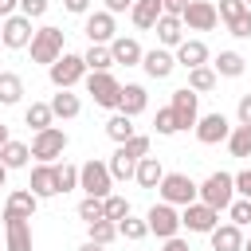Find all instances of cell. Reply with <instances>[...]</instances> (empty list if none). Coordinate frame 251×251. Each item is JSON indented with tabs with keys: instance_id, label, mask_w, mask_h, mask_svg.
<instances>
[{
	"instance_id": "cell-1",
	"label": "cell",
	"mask_w": 251,
	"mask_h": 251,
	"mask_svg": "<svg viewBox=\"0 0 251 251\" xmlns=\"http://www.w3.org/2000/svg\"><path fill=\"white\" fill-rule=\"evenodd\" d=\"M196 200H204L208 208H216V212H224L231 200H235V176L231 173H208L204 176V184H196Z\"/></svg>"
},
{
	"instance_id": "cell-2",
	"label": "cell",
	"mask_w": 251,
	"mask_h": 251,
	"mask_svg": "<svg viewBox=\"0 0 251 251\" xmlns=\"http://www.w3.org/2000/svg\"><path fill=\"white\" fill-rule=\"evenodd\" d=\"M47 78H51V86H55V90H71V86H78V82L86 78V63H82V55L63 51V55L47 67Z\"/></svg>"
},
{
	"instance_id": "cell-3",
	"label": "cell",
	"mask_w": 251,
	"mask_h": 251,
	"mask_svg": "<svg viewBox=\"0 0 251 251\" xmlns=\"http://www.w3.org/2000/svg\"><path fill=\"white\" fill-rule=\"evenodd\" d=\"M31 157L35 161H47V165H55L63 153H67V129H59V126H47V129H35V137H31Z\"/></svg>"
},
{
	"instance_id": "cell-4",
	"label": "cell",
	"mask_w": 251,
	"mask_h": 251,
	"mask_svg": "<svg viewBox=\"0 0 251 251\" xmlns=\"http://www.w3.org/2000/svg\"><path fill=\"white\" fill-rule=\"evenodd\" d=\"M78 188L86 192V196H110V188H114V176H110V165L106 161H98V157H90L86 165H78Z\"/></svg>"
},
{
	"instance_id": "cell-5",
	"label": "cell",
	"mask_w": 251,
	"mask_h": 251,
	"mask_svg": "<svg viewBox=\"0 0 251 251\" xmlns=\"http://www.w3.org/2000/svg\"><path fill=\"white\" fill-rule=\"evenodd\" d=\"M27 51H31V63H43V67H51L67 47H63V31L59 27H39L35 35H31V43H27Z\"/></svg>"
},
{
	"instance_id": "cell-6",
	"label": "cell",
	"mask_w": 251,
	"mask_h": 251,
	"mask_svg": "<svg viewBox=\"0 0 251 251\" xmlns=\"http://www.w3.org/2000/svg\"><path fill=\"white\" fill-rule=\"evenodd\" d=\"M86 94L94 98V106H102V110H118L122 82H118L110 71H86Z\"/></svg>"
},
{
	"instance_id": "cell-7",
	"label": "cell",
	"mask_w": 251,
	"mask_h": 251,
	"mask_svg": "<svg viewBox=\"0 0 251 251\" xmlns=\"http://www.w3.org/2000/svg\"><path fill=\"white\" fill-rule=\"evenodd\" d=\"M157 192H161V200H165V204L184 208V204H192V200H196V180H192L188 173H165V176H161V184H157Z\"/></svg>"
},
{
	"instance_id": "cell-8",
	"label": "cell",
	"mask_w": 251,
	"mask_h": 251,
	"mask_svg": "<svg viewBox=\"0 0 251 251\" xmlns=\"http://www.w3.org/2000/svg\"><path fill=\"white\" fill-rule=\"evenodd\" d=\"M31 35H35V27H31V20L24 12H12L8 20H0V43L8 51H24L31 43Z\"/></svg>"
},
{
	"instance_id": "cell-9",
	"label": "cell",
	"mask_w": 251,
	"mask_h": 251,
	"mask_svg": "<svg viewBox=\"0 0 251 251\" xmlns=\"http://www.w3.org/2000/svg\"><path fill=\"white\" fill-rule=\"evenodd\" d=\"M145 224H149V235H157V239H173L176 231H180V212L173 208V204H153L149 212H145Z\"/></svg>"
},
{
	"instance_id": "cell-10",
	"label": "cell",
	"mask_w": 251,
	"mask_h": 251,
	"mask_svg": "<svg viewBox=\"0 0 251 251\" xmlns=\"http://www.w3.org/2000/svg\"><path fill=\"white\" fill-rule=\"evenodd\" d=\"M196 141L200 145H220V141H227V133H231V122H227V114H200L196 118Z\"/></svg>"
},
{
	"instance_id": "cell-11",
	"label": "cell",
	"mask_w": 251,
	"mask_h": 251,
	"mask_svg": "<svg viewBox=\"0 0 251 251\" xmlns=\"http://www.w3.org/2000/svg\"><path fill=\"white\" fill-rule=\"evenodd\" d=\"M216 224H220V212L208 208L204 200H192V204H184V212H180V227H188V231H196V235H208Z\"/></svg>"
},
{
	"instance_id": "cell-12",
	"label": "cell",
	"mask_w": 251,
	"mask_h": 251,
	"mask_svg": "<svg viewBox=\"0 0 251 251\" xmlns=\"http://www.w3.org/2000/svg\"><path fill=\"white\" fill-rule=\"evenodd\" d=\"M180 24H184L188 31H212V27L220 24L216 4H212V0H188V8L180 12Z\"/></svg>"
},
{
	"instance_id": "cell-13",
	"label": "cell",
	"mask_w": 251,
	"mask_h": 251,
	"mask_svg": "<svg viewBox=\"0 0 251 251\" xmlns=\"http://www.w3.org/2000/svg\"><path fill=\"white\" fill-rule=\"evenodd\" d=\"M169 106H173V114H176V126H180V129H192V126H196V118H200V94H196V90H188V86L173 90Z\"/></svg>"
},
{
	"instance_id": "cell-14",
	"label": "cell",
	"mask_w": 251,
	"mask_h": 251,
	"mask_svg": "<svg viewBox=\"0 0 251 251\" xmlns=\"http://www.w3.org/2000/svg\"><path fill=\"white\" fill-rule=\"evenodd\" d=\"M173 59H176V67L192 71V67H204L212 55H208V43H204V39H180V43L173 47Z\"/></svg>"
},
{
	"instance_id": "cell-15",
	"label": "cell",
	"mask_w": 251,
	"mask_h": 251,
	"mask_svg": "<svg viewBox=\"0 0 251 251\" xmlns=\"http://www.w3.org/2000/svg\"><path fill=\"white\" fill-rule=\"evenodd\" d=\"M82 31H86V39L90 43H110L114 35H118V27H114V16L102 8V12H86V24H82Z\"/></svg>"
},
{
	"instance_id": "cell-16",
	"label": "cell",
	"mask_w": 251,
	"mask_h": 251,
	"mask_svg": "<svg viewBox=\"0 0 251 251\" xmlns=\"http://www.w3.org/2000/svg\"><path fill=\"white\" fill-rule=\"evenodd\" d=\"M110 55H114V67H141V43L133 35H114L110 39Z\"/></svg>"
},
{
	"instance_id": "cell-17",
	"label": "cell",
	"mask_w": 251,
	"mask_h": 251,
	"mask_svg": "<svg viewBox=\"0 0 251 251\" xmlns=\"http://www.w3.org/2000/svg\"><path fill=\"white\" fill-rule=\"evenodd\" d=\"M141 67H145V75H149V78H169V75L176 71V59H173V51H169V47H153V51H145V55H141Z\"/></svg>"
},
{
	"instance_id": "cell-18",
	"label": "cell",
	"mask_w": 251,
	"mask_h": 251,
	"mask_svg": "<svg viewBox=\"0 0 251 251\" xmlns=\"http://www.w3.org/2000/svg\"><path fill=\"white\" fill-rule=\"evenodd\" d=\"M208 239H212V251H243V227H235L231 220L216 224L208 231Z\"/></svg>"
},
{
	"instance_id": "cell-19",
	"label": "cell",
	"mask_w": 251,
	"mask_h": 251,
	"mask_svg": "<svg viewBox=\"0 0 251 251\" xmlns=\"http://www.w3.org/2000/svg\"><path fill=\"white\" fill-rule=\"evenodd\" d=\"M27 188H31L39 200H47V196H59V184H55V165L39 161V165L31 169V180H27Z\"/></svg>"
},
{
	"instance_id": "cell-20",
	"label": "cell",
	"mask_w": 251,
	"mask_h": 251,
	"mask_svg": "<svg viewBox=\"0 0 251 251\" xmlns=\"http://www.w3.org/2000/svg\"><path fill=\"white\" fill-rule=\"evenodd\" d=\"M35 208H39V196H35L31 188H16V192H8L4 216H20V220H31V216H35Z\"/></svg>"
},
{
	"instance_id": "cell-21",
	"label": "cell",
	"mask_w": 251,
	"mask_h": 251,
	"mask_svg": "<svg viewBox=\"0 0 251 251\" xmlns=\"http://www.w3.org/2000/svg\"><path fill=\"white\" fill-rule=\"evenodd\" d=\"M4 231H8V251H31V220L4 216Z\"/></svg>"
},
{
	"instance_id": "cell-22",
	"label": "cell",
	"mask_w": 251,
	"mask_h": 251,
	"mask_svg": "<svg viewBox=\"0 0 251 251\" xmlns=\"http://www.w3.org/2000/svg\"><path fill=\"white\" fill-rule=\"evenodd\" d=\"M153 31H157V43H161V47H176V43L184 39V24H180V16H169V12L157 16Z\"/></svg>"
},
{
	"instance_id": "cell-23",
	"label": "cell",
	"mask_w": 251,
	"mask_h": 251,
	"mask_svg": "<svg viewBox=\"0 0 251 251\" xmlns=\"http://www.w3.org/2000/svg\"><path fill=\"white\" fill-rule=\"evenodd\" d=\"M145 106H149L145 86H141V82H126V86H122V94H118V110H122V114H129V118H137Z\"/></svg>"
},
{
	"instance_id": "cell-24",
	"label": "cell",
	"mask_w": 251,
	"mask_h": 251,
	"mask_svg": "<svg viewBox=\"0 0 251 251\" xmlns=\"http://www.w3.org/2000/svg\"><path fill=\"white\" fill-rule=\"evenodd\" d=\"M212 71H216L220 78H239V75L247 71V59H243L239 51H220V55L212 59Z\"/></svg>"
},
{
	"instance_id": "cell-25",
	"label": "cell",
	"mask_w": 251,
	"mask_h": 251,
	"mask_svg": "<svg viewBox=\"0 0 251 251\" xmlns=\"http://www.w3.org/2000/svg\"><path fill=\"white\" fill-rule=\"evenodd\" d=\"M51 114L55 118H63V122H71V118H78L82 114V98L78 94H71V90H59V94H51Z\"/></svg>"
},
{
	"instance_id": "cell-26",
	"label": "cell",
	"mask_w": 251,
	"mask_h": 251,
	"mask_svg": "<svg viewBox=\"0 0 251 251\" xmlns=\"http://www.w3.org/2000/svg\"><path fill=\"white\" fill-rule=\"evenodd\" d=\"M157 16H161V0H133V8H129L133 27H141V31H153Z\"/></svg>"
},
{
	"instance_id": "cell-27",
	"label": "cell",
	"mask_w": 251,
	"mask_h": 251,
	"mask_svg": "<svg viewBox=\"0 0 251 251\" xmlns=\"http://www.w3.org/2000/svg\"><path fill=\"white\" fill-rule=\"evenodd\" d=\"M161 176H165V169H161V161H157V157H149V153H145V157L137 161V169H133V180H137L141 188H157V184H161Z\"/></svg>"
},
{
	"instance_id": "cell-28",
	"label": "cell",
	"mask_w": 251,
	"mask_h": 251,
	"mask_svg": "<svg viewBox=\"0 0 251 251\" xmlns=\"http://www.w3.org/2000/svg\"><path fill=\"white\" fill-rule=\"evenodd\" d=\"M27 157H31V149H27L24 141H12V137H8V141L0 145V165H4L8 173H12V169H24Z\"/></svg>"
},
{
	"instance_id": "cell-29",
	"label": "cell",
	"mask_w": 251,
	"mask_h": 251,
	"mask_svg": "<svg viewBox=\"0 0 251 251\" xmlns=\"http://www.w3.org/2000/svg\"><path fill=\"white\" fill-rule=\"evenodd\" d=\"M133 133H137V126H133V118H129V114H122V110H118V114H114V118L106 122V137H110L114 145H122V141H129Z\"/></svg>"
},
{
	"instance_id": "cell-30",
	"label": "cell",
	"mask_w": 251,
	"mask_h": 251,
	"mask_svg": "<svg viewBox=\"0 0 251 251\" xmlns=\"http://www.w3.org/2000/svg\"><path fill=\"white\" fill-rule=\"evenodd\" d=\"M24 98V78L16 71H0V106H16Z\"/></svg>"
},
{
	"instance_id": "cell-31",
	"label": "cell",
	"mask_w": 251,
	"mask_h": 251,
	"mask_svg": "<svg viewBox=\"0 0 251 251\" xmlns=\"http://www.w3.org/2000/svg\"><path fill=\"white\" fill-rule=\"evenodd\" d=\"M82 63H86V71H110V67H114L110 43H90V47L82 51Z\"/></svg>"
},
{
	"instance_id": "cell-32",
	"label": "cell",
	"mask_w": 251,
	"mask_h": 251,
	"mask_svg": "<svg viewBox=\"0 0 251 251\" xmlns=\"http://www.w3.org/2000/svg\"><path fill=\"white\" fill-rule=\"evenodd\" d=\"M216 82H220V75L212 71V63H204V67H192V71H188V90H196V94L216 90Z\"/></svg>"
},
{
	"instance_id": "cell-33",
	"label": "cell",
	"mask_w": 251,
	"mask_h": 251,
	"mask_svg": "<svg viewBox=\"0 0 251 251\" xmlns=\"http://www.w3.org/2000/svg\"><path fill=\"white\" fill-rule=\"evenodd\" d=\"M118 235H122V239H129V243H141V239L149 235V224H145V220H137V216L129 212L126 220H118Z\"/></svg>"
},
{
	"instance_id": "cell-34",
	"label": "cell",
	"mask_w": 251,
	"mask_h": 251,
	"mask_svg": "<svg viewBox=\"0 0 251 251\" xmlns=\"http://www.w3.org/2000/svg\"><path fill=\"white\" fill-rule=\"evenodd\" d=\"M86 231H90V239H94V243H102V247H110V243L118 239V224H114V220H106V216H102V220H90V224H86Z\"/></svg>"
},
{
	"instance_id": "cell-35",
	"label": "cell",
	"mask_w": 251,
	"mask_h": 251,
	"mask_svg": "<svg viewBox=\"0 0 251 251\" xmlns=\"http://www.w3.org/2000/svg\"><path fill=\"white\" fill-rule=\"evenodd\" d=\"M227 149H231V157H251V126H231Z\"/></svg>"
},
{
	"instance_id": "cell-36",
	"label": "cell",
	"mask_w": 251,
	"mask_h": 251,
	"mask_svg": "<svg viewBox=\"0 0 251 251\" xmlns=\"http://www.w3.org/2000/svg\"><path fill=\"white\" fill-rule=\"evenodd\" d=\"M24 122H27L31 129H47V126L55 122V114H51V106H47V102H31V106L24 110Z\"/></svg>"
},
{
	"instance_id": "cell-37",
	"label": "cell",
	"mask_w": 251,
	"mask_h": 251,
	"mask_svg": "<svg viewBox=\"0 0 251 251\" xmlns=\"http://www.w3.org/2000/svg\"><path fill=\"white\" fill-rule=\"evenodd\" d=\"M102 216H106V220H114V224H118V220H126V216H129V200H126V196H118V192L102 196Z\"/></svg>"
},
{
	"instance_id": "cell-38",
	"label": "cell",
	"mask_w": 251,
	"mask_h": 251,
	"mask_svg": "<svg viewBox=\"0 0 251 251\" xmlns=\"http://www.w3.org/2000/svg\"><path fill=\"white\" fill-rule=\"evenodd\" d=\"M55 184H59V192H71V188H78V165H71V161H59V165H55Z\"/></svg>"
},
{
	"instance_id": "cell-39",
	"label": "cell",
	"mask_w": 251,
	"mask_h": 251,
	"mask_svg": "<svg viewBox=\"0 0 251 251\" xmlns=\"http://www.w3.org/2000/svg\"><path fill=\"white\" fill-rule=\"evenodd\" d=\"M153 129H157L161 137H173V133H180V126H176V114H173V106H161V110H157V118H153Z\"/></svg>"
},
{
	"instance_id": "cell-40",
	"label": "cell",
	"mask_w": 251,
	"mask_h": 251,
	"mask_svg": "<svg viewBox=\"0 0 251 251\" xmlns=\"http://www.w3.org/2000/svg\"><path fill=\"white\" fill-rule=\"evenodd\" d=\"M118 153H122V157H129V161H141V157L149 153V137H145V133H133L129 141H122V145H118Z\"/></svg>"
},
{
	"instance_id": "cell-41",
	"label": "cell",
	"mask_w": 251,
	"mask_h": 251,
	"mask_svg": "<svg viewBox=\"0 0 251 251\" xmlns=\"http://www.w3.org/2000/svg\"><path fill=\"white\" fill-rule=\"evenodd\" d=\"M133 169H137V161H129V157H122V153L114 149V157H110V176H114V180H133Z\"/></svg>"
},
{
	"instance_id": "cell-42",
	"label": "cell",
	"mask_w": 251,
	"mask_h": 251,
	"mask_svg": "<svg viewBox=\"0 0 251 251\" xmlns=\"http://www.w3.org/2000/svg\"><path fill=\"white\" fill-rule=\"evenodd\" d=\"M227 216H231L235 227H247V224H251V200H247V196L231 200V204H227Z\"/></svg>"
},
{
	"instance_id": "cell-43",
	"label": "cell",
	"mask_w": 251,
	"mask_h": 251,
	"mask_svg": "<svg viewBox=\"0 0 251 251\" xmlns=\"http://www.w3.org/2000/svg\"><path fill=\"white\" fill-rule=\"evenodd\" d=\"M78 220H82V224L102 220V200H98V196H82V204H78Z\"/></svg>"
},
{
	"instance_id": "cell-44",
	"label": "cell",
	"mask_w": 251,
	"mask_h": 251,
	"mask_svg": "<svg viewBox=\"0 0 251 251\" xmlns=\"http://www.w3.org/2000/svg\"><path fill=\"white\" fill-rule=\"evenodd\" d=\"M227 31H231L235 39H251V8H247V12H239L235 20H227Z\"/></svg>"
},
{
	"instance_id": "cell-45",
	"label": "cell",
	"mask_w": 251,
	"mask_h": 251,
	"mask_svg": "<svg viewBox=\"0 0 251 251\" xmlns=\"http://www.w3.org/2000/svg\"><path fill=\"white\" fill-rule=\"evenodd\" d=\"M239 12H247V4H243V0H220V4H216V16H220V24L235 20Z\"/></svg>"
},
{
	"instance_id": "cell-46",
	"label": "cell",
	"mask_w": 251,
	"mask_h": 251,
	"mask_svg": "<svg viewBox=\"0 0 251 251\" xmlns=\"http://www.w3.org/2000/svg\"><path fill=\"white\" fill-rule=\"evenodd\" d=\"M47 8H51V0H20V12H24L27 20H39V16H47Z\"/></svg>"
},
{
	"instance_id": "cell-47",
	"label": "cell",
	"mask_w": 251,
	"mask_h": 251,
	"mask_svg": "<svg viewBox=\"0 0 251 251\" xmlns=\"http://www.w3.org/2000/svg\"><path fill=\"white\" fill-rule=\"evenodd\" d=\"M235 118H239V126H251V94H239V106H235Z\"/></svg>"
},
{
	"instance_id": "cell-48",
	"label": "cell",
	"mask_w": 251,
	"mask_h": 251,
	"mask_svg": "<svg viewBox=\"0 0 251 251\" xmlns=\"http://www.w3.org/2000/svg\"><path fill=\"white\" fill-rule=\"evenodd\" d=\"M235 192L251 200V169H243V173H235Z\"/></svg>"
},
{
	"instance_id": "cell-49",
	"label": "cell",
	"mask_w": 251,
	"mask_h": 251,
	"mask_svg": "<svg viewBox=\"0 0 251 251\" xmlns=\"http://www.w3.org/2000/svg\"><path fill=\"white\" fill-rule=\"evenodd\" d=\"M90 4H94V0H63V8H67L71 16H86V12H90Z\"/></svg>"
},
{
	"instance_id": "cell-50",
	"label": "cell",
	"mask_w": 251,
	"mask_h": 251,
	"mask_svg": "<svg viewBox=\"0 0 251 251\" xmlns=\"http://www.w3.org/2000/svg\"><path fill=\"white\" fill-rule=\"evenodd\" d=\"M188 8V0H161V12H169V16H180Z\"/></svg>"
},
{
	"instance_id": "cell-51",
	"label": "cell",
	"mask_w": 251,
	"mask_h": 251,
	"mask_svg": "<svg viewBox=\"0 0 251 251\" xmlns=\"http://www.w3.org/2000/svg\"><path fill=\"white\" fill-rule=\"evenodd\" d=\"M133 8V0H106V12L110 16H122V12H129Z\"/></svg>"
},
{
	"instance_id": "cell-52",
	"label": "cell",
	"mask_w": 251,
	"mask_h": 251,
	"mask_svg": "<svg viewBox=\"0 0 251 251\" xmlns=\"http://www.w3.org/2000/svg\"><path fill=\"white\" fill-rule=\"evenodd\" d=\"M12 12H20V0H0V20H8Z\"/></svg>"
},
{
	"instance_id": "cell-53",
	"label": "cell",
	"mask_w": 251,
	"mask_h": 251,
	"mask_svg": "<svg viewBox=\"0 0 251 251\" xmlns=\"http://www.w3.org/2000/svg\"><path fill=\"white\" fill-rule=\"evenodd\" d=\"M161 251H188V243L180 239V235H173V239H165V247Z\"/></svg>"
},
{
	"instance_id": "cell-54",
	"label": "cell",
	"mask_w": 251,
	"mask_h": 251,
	"mask_svg": "<svg viewBox=\"0 0 251 251\" xmlns=\"http://www.w3.org/2000/svg\"><path fill=\"white\" fill-rule=\"evenodd\" d=\"M78 251H106V247H102V243H94V239H86V243H82Z\"/></svg>"
},
{
	"instance_id": "cell-55",
	"label": "cell",
	"mask_w": 251,
	"mask_h": 251,
	"mask_svg": "<svg viewBox=\"0 0 251 251\" xmlns=\"http://www.w3.org/2000/svg\"><path fill=\"white\" fill-rule=\"evenodd\" d=\"M8 137H12V133H8V126H4V122H0V145H4V141H8Z\"/></svg>"
},
{
	"instance_id": "cell-56",
	"label": "cell",
	"mask_w": 251,
	"mask_h": 251,
	"mask_svg": "<svg viewBox=\"0 0 251 251\" xmlns=\"http://www.w3.org/2000/svg\"><path fill=\"white\" fill-rule=\"evenodd\" d=\"M4 184H8V169L0 165V188H4Z\"/></svg>"
},
{
	"instance_id": "cell-57",
	"label": "cell",
	"mask_w": 251,
	"mask_h": 251,
	"mask_svg": "<svg viewBox=\"0 0 251 251\" xmlns=\"http://www.w3.org/2000/svg\"><path fill=\"white\" fill-rule=\"evenodd\" d=\"M243 251H251V239H243Z\"/></svg>"
},
{
	"instance_id": "cell-58",
	"label": "cell",
	"mask_w": 251,
	"mask_h": 251,
	"mask_svg": "<svg viewBox=\"0 0 251 251\" xmlns=\"http://www.w3.org/2000/svg\"><path fill=\"white\" fill-rule=\"evenodd\" d=\"M243 4H247V8H251V0H243Z\"/></svg>"
}]
</instances>
